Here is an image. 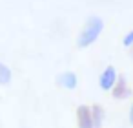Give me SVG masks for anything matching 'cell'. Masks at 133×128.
<instances>
[{
    "label": "cell",
    "mask_w": 133,
    "mask_h": 128,
    "mask_svg": "<svg viewBox=\"0 0 133 128\" xmlns=\"http://www.w3.org/2000/svg\"><path fill=\"white\" fill-rule=\"evenodd\" d=\"M102 29H104L102 19H100V17H89V19L86 20V26L82 28L80 35H78V39H77V46H78V48H88V46H91V44L98 39V35L102 33Z\"/></svg>",
    "instance_id": "1"
},
{
    "label": "cell",
    "mask_w": 133,
    "mask_h": 128,
    "mask_svg": "<svg viewBox=\"0 0 133 128\" xmlns=\"http://www.w3.org/2000/svg\"><path fill=\"white\" fill-rule=\"evenodd\" d=\"M117 81H118V75H117L115 68H113V66H108V68H106V70L100 73L98 84H100V88H102V90L109 92V90H113V88H115Z\"/></svg>",
    "instance_id": "2"
},
{
    "label": "cell",
    "mask_w": 133,
    "mask_h": 128,
    "mask_svg": "<svg viewBox=\"0 0 133 128\" xmlns=\"http://www.w3.org/2000/svg\"><path fill=\"white\" fill-rule=\"evenodd\" d=\"M77 126L78 128H95L93 117H91V106L80 104L77 108Z\"/></svg>",
    "instance_id": "3"
},
{
    "label": "cell",
    "mask_w": 133,
    "mask_h": 128,
    "mask_svg": "<svg viewBox=\"0 0 133 128\" xmlns=\"http://www.w3.org/2000/svg\"><path fill=\"white\" fill-rule=\"evenodd\" d=\"M111 93H113V97L118 99V101H124V99H128V97L131 95V88L128 86L124 75H118V81H117L115 88L111 90Z\"/></svg>",
    "instance_id": "4"
},
{
    "label": "cell",
    "mask_w": 133,
    "mask_h": 128,
    "mask_svg": "<svg viewBox=\"0 0 133 128\" xmlns=\"http://www.w3.org/2000/svg\"><path fill=\"white\" fill-rule=\"evenodd\" d=\"M57 84L66 88V90H75L78 86V77L73 71H64V73H60L57 77Z\"/></svg>",
    "instance_id": "5"
},
{
    "label": "cell",
    "mask_w": 133,
    "mask_h": 128,
    "mask_svg": "<svg viewBox=\"0 0 133 128\" xmlns=\"http://www.w3.org/2000/svg\"><path fill=\"white\" fill-rule=\"evenodd\" d=\"M91 117H93L95 128H100L102 123H104V108L98 106V104H93V106H91Z\"/></svg>",
    "instance_id": "6"
},
{
    "label": "cell",
    "mask_w": 133,
    "mask_h": 128,
    "mask_svg": "<svg viewBox=\"0 0 133 128\" xmlns=\"http://www.w3.org/2000/svg\"><path fill=\"white\" fill-rule=\"evenodd\" d=\"M11 70L4 64V62H0V86H8L11 82Z\"/></svg>",
    "instance_id": "7"
},
{
    "label": "cell",
    "mask_w": 133,
    "mask_h": 128,
    "mask_svg": "<svg viewBox=\"0 0 133 128\" xmlns=\"http://www.w3.org/2000/svg\"><path fill=\"white\" fill-rule=\"evenodd\" d=\"M122 44L126 46V48H133V29L124 37V40H122Z\"/></svg>",
    "instance_id": "8"
},
{
    "label": "cell",
    "mask_w": 133,
    "mask_h": 128,
    "mask_svg": "<svg viewBox=\"0 0 133 128\" xmlns=\"http://www.w3.org/2000/svg\"><path fill=\"white\" fill-rule=\"evenodd\" d=\"M129 123L133 124V104H131V108H129Z\"/></svg>",
    "instance_id": "9"
},
{
    "label": "cell",
    "mask_w": 133,
    "mask_h": 128,
    "mask_svg": "<svg viewBox=\"0 0 133 128\" xmlns=\"http://www.w3.org/2000/svg\"><path fill=\"white\" fill-rule=\"evenodd\" d=\"M129 53H131V55H133V48H131V51H129Z\"/></svg>",
    "instance_id": "10"
}]
</instances>
